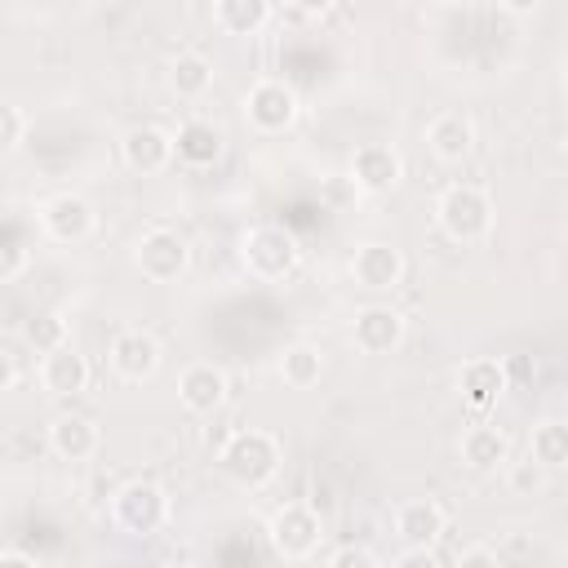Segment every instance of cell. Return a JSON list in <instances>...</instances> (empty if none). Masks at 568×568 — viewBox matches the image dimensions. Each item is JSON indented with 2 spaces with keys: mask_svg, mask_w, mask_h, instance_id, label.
<instances>
[{
  "mask_svg": "<svg viewBox=\"0 0 568 568\" xmlns=\"http://www.w3.org/2000/svg\"><path fill=\"white\" fill-rule=\"evenodd\" d=\"M217 466H222V475H226L231 484H240V488H262V484H271L275 470H280V439H275L271 430H257V426L235 430V435L222 444Z\"/></svg>",
  "mask_w": 568,
  "mask_h": 568,
  "instance_id": "cell-1",
  "label": "cell"
},
{
  "mask_svg": "<svg viewBox=\"0 0 568 568\" xmlns=\"http://www.w3.org/2000/svg\"><path fill=\"white\" fill-rule=\"evenodd\" d=\"M297 253H302V248H297V235H293L288 226H275V222L248 226L244 240H240V262H244V271H248L253 280H266V284L293 275Z\"/></svg>",
  "mask_w": 568,
  "mask_h": 568,
  "instance_id": "cell-2",
  "label": "cell"
},
{
  "mask_svg": "<svg viewBox=\"0 0 568 568\" xmlns=\"http://www.w3.org/2000/svg\"><path fill=\"white\" fill-rule=\"evenodd\" d=\"M435 222H439V231H444L448 240L475 244V240H484L488 226H493V200H488V191H479V186H470V182H453V186L435 200Z\"/></svg>",
  "mask_w": 568,
  "mask_h": 568,
  "instance_id": "cell-3",
  "label": "cell"
},
{
  "mask_svg": "<svg viewBox=\"0 0 568 568\" xmlns=\"http://www.w3.org/2000/svg\"><path fill=\"white\" fill-rule=\"evenodd\" d=\"M111 519L129 537H155L169 519V493L151 479H129L111 497Z\"/></svg>",
  "mask_w": 568,
  "mask_h": 568,
  "instance_id": "cell-4",
  "label": "cell"
},
{
  "mask_svg": "<svg viewBox=\"0 0 568 568\" xmlns=\"http://www.w3.org/2000/svg\"><path fill=\"white\" fill-rule=\"evenodd\" d=\"M324 524L306 501H284L271 519H266V541L280 559H311L320 550Z\"/></svg>",
  "mask_w": 568,
  "mask_h": 568,
  "instance_id": "cell-5",
  "label": "cell"
},
{
  "mask_svg": "<svg viewBox=\"0 0 568 568\" xmlns=\"http://www.w3.org/2000/svg\"><path fill=\"white\" fill-rule=\"evenodd\" d=\"M297 111H302V102H297V89L288 80L266 75V80L248 84V93H244V120L257 133H284V129H293Z\"/></svg>",
  "mask_w": 568,
  "mask_h": 568,
  "instance_id": "cell-6",
  "label": "cell"
},
{
  "mask_svg": "<svg viewBox=\"0 0 568 568\" xmlns=\"http://www.w3.org/2000/svg\"><path fill=\"white\" fill-rule=\"evenodd\" d=\"M186 262H191V244H186L178 231H169V226H151V231H142L138 244H133V266H138L151 284L178 280V275L186 271Z\"/></svg>",
  "mask_w": 568,
  "mask_h": 568,
  "instance_id": "cell-7",
  "label": "cell"
},
{
  "mask_svg": "<svg viewBox=\"0 0 568 568\" xmlns=\"http://www.w3.org/2000/svg\"><path fill=\"white\" fill-rule=\"evenodd\" d=\"M93 204L80 195V191H58L40 204V231L53 240V244H80L93 235Z\"/></svg>",
  "mask_w": 568,
  "mask_h": 568,
  "instance_id": "cell-8",
  "label": "cell"
},
{
  "mask_svg": "<svg viewBox=\"0 0 568 568\" xmlns=\"http://www.w3.org/2000/svg\"><path fill=\"white\" fill-rule=\"evenodd\" d=\"M351 186L355 191H373V195H382V191H395L399 186V178H404V160H399V151L395 146H386V142H364V146H355V155H351Z\"/></svg>",
  "mask_w": 568,
  "mask_h": 568,
  "instance_id": "cell-9",
  "label": "cell"
},
{
  "mask_svg": "<svg viewBox=\"0 0 568 568\" xmlns=\"http://www.w3.org/2000/svg\"><path fill=\"white\" fill-rule=\"evenodd\" d=\"M351 275H355V284L368 288V293H390V288L404 280V257H399V248L386 244V240H364V244H355V253H351Z\"/></svg>",
  "mask_w": 568,
  "mask_h": 568,
  "instance_id": "cell-10",
  "label": "cell"
},
{
  "mask_svg": "<svg viewBox=\"0 0 568 568\" xmlns=\"http://www.w3.org/2000/svg\"><path fill=\"white\" fill-rule=\"evenodd\" d=\"M106 364H111V373L124 377V382H146V377H155V368H160V342H155L146 328H124V333L111 337Z\"/></svg>",
  "mask_w": 568,
  "mask_h": 568,
  "instance_id": "cell-11",
  "label": "cell"
},
{
  "mask_svg": "<svg viewBox=\"0 0 568 568\" xmlns=\"http://www.w3.org/2000/svg\"><path fill=\"white\" fill-rule=\"evenodd\" d=\"M351 342L364 351V355H390L399 342H404V315L395 306H364L355 311V324H351Z\"/></svg>",
  "mask_w": 568,
  "mask_h": 568,
  "instance_id": "cell-12",
  "label": "cell"
},
{
  "mask_svg": "<svg viewBox=\"0 0 568 568\" xmlns=\"http://www.w3.org/2000/svg\"><path fill=\"white\" fill-rule=\"evenodd\" d=\"M178 399H182V408L195 413V417L217 413V408L226 404V373H222L217 364H209V359L186 364L182 377H178Z\"/></svg>",
  "mask_w": 568,
  "mask_h": 568,
  "instance_id": "cell-13",
  "label": "cell"
},
{
  "mask_svg": "<svg viewBox=\"0 0 568 568\" xmlns=\"http://www.w3.org/2000/svg\"><path fill=\"white\" fill-rule=\"evenodd\" d=\"M120 155L133 173H164L173 164V133H164L160 124H133L120 138Z\"/></svg>",
  "mask_w": 568,
  "mask_h": 568,
  "instance_id": "cell-14",
  "label": "cell"
},
{
  "mask_svg": "<svg viewBox=\"0 0 568 568\" xmlns=\"http://www.w3.org/2000/svg\"><path fill=\"white\" fill-rule=\"evenodd\" d=\"M506 364L501 359H493V355H470L462 368H457V390H462V399L475 408V413H484V408H493L501 395H506Z\"/></svg>",
  "mask_w": 568,
  "mask_h": 568,
  "instance_id": "cell-15",
  "label": "cell"
},
{
  "mask_svg": "<svg viewBox=\"0 0 568 568\" xmlns=\"http://www.w3.org/2000/svg\"><path fill=\"white\" fill-rule=\"evenodd\" d=\"M395 532L404 546H426L435 550V541L448 532V515L435 497H413V501H399L395 506Z\"/></svg>",
  "mask_w": 568,
  "mask_h": 568,
  "instance_id": "cell-16",
  "label": "cell"
},
{
  "mask_svg": "<svg viewBox=\"0 0 568 568\" xmlns=\"http://www.w3.org/2000/svg\"><path fill=\"white\" fill-rule=\"evenodd\" d=\"M222 151H226V138H222V129H217L213 120H200V115H195V120H182L178 133H173V160H182V164H191V169L217 164Z\"/></svg>",
  "mask_w": 568,
  "mask_h": 568,
  "instance_id": "cell-17",
  "label": "cell"
},
{
  "mask_svg": "<svg viewBox=\"0 0 568 568\" xmlns=\"http://www.w3.org/2000/svg\"><path fill=\"white\" fill-rule=\"evenodd\" d=\"M89 377H93V368H89V359L71 342L40 359V386L49 395H58V399H71V395L89 390Z\"/></svg>",
  "mask_w": 568,
  "mask_h": 568,
  "instance_id": "cell-18",
  "label": "cell"
},
{
  "mask_svg": "<svg viewBox=\"0 0 568 568\" xmlns=\"http://www.w3.org/2000/svg\"><path fill=\"white\" fill-rule=\"evenodd\" d=\"M457 457L475 475H497V470L510 466V439L497 426H470V430H462Z\"/></svg>",
  "mask_w": 568,
  "mask_h": 568,
  "instance_id": "cell-19",
  "label": "cell"
},
{
  "mask_svg": "<svg viewBox=\"0 0 568 568\" xmlns=\"http://www.w3.org/2000/svg\"><path fill=\"white\" fill-rule=\"evenodd\" d=\"M426 146H430L435 160L462 164V160L475 151V124H470V115H462V111H439V115L426 124Z\"/></svg>",
  "mask_w": 568,
  "mask_h": 568,
  "instance_id": "cell-20",
  "label": "cell"
},
{
  "mask_svg": "<svg viewBox=\"0 0 568 568\" xmlns=\"http://www.w3.org/2000/svg\"><path fill=\"white\" fill-rule=\"evenodd\" d=\"M98 444H102L98 426L89 417H80V413H58L49 422V448L62 462H89L98 453Z\"/></svg>",
  "mask_w": 568,
  "mask_h": 568,
  "instance_id": "cell-21",
  "label": "cell"
},
{
  "mask_svg": "<svg viewBox=\"0 0 568 568\" xmlns=\"http://www.w3.org/2000/svg\"><path fill=\"white\" fill-rule=\"evenodd\" d=\"M271 18H275V4L266 0H217L213 4V22L226 36H257Z\"/></svg>",
  "mask_w": 568,
  "mask_h": 568,
  "instance_id": "cell-22",
  "label": "cell"
},
{
  "mask_svg": "<svg viewBox=\"0 0 568 568\" xmlns=\"http://www.w3.org/2000/svg\"><path fill=\"white\" fill-rule=\"evenodd\" d=\"M209 84H213V62L200 49H178L169 58V89L178 98H200L209 93Z\"/></svg>",
  "mask_w": 568,
  "mask_h": 568,
  "instance_id": "cell-23",
  "label": "cell"
},
{
  "mask_svg": "<svg viewBox=\"0 0 568 568\" xmlns=\"http://www.w3.org/2000/svg\"><path fill=\"white\" fill-rule=\"evenodd\" d=\"M275 368H280L284 386H293V390H311V386L324 377V355H320V346H311V342H288V346L280 351Z\"/></svg>",
  "mask_w": 568,
  "mask_h": 568,
  "instance_id": "cell-24",
  "label": "cell"
},
{
  "mask_svg": "<svg viewBox=\"0 0 568 568\" xmlns=\"http://www.w3.org/2000/svg\"><path fill=\"white\" fill-rule=\"evenodd\" d=\"M528 462H537L541 470H564L568 466V426L559 417H546L532 426L528 435Z\"/></svg>",
  "mask_w": 568,
  "mask_h": 568,
  "instance_id": "cell-25",
  "label": "cell"
},
{
  "mask_svg": "<svg viewBox=\"0 0 568 568\" xmlns=\"http://www.w3.org/2000/svg\"><path fill=\"white\" fill-rule=\"evenodd\" d=\"M22 337H27V346H36V355H53L58 346H67V320L53 311H40L22 324Z\"/></svg>",
  "mask_w": 568,
  "mask_h": 568,
  "instance_id": "cell-26",
  "label": "cell"
},
{
  "mask_svg": "<svg viewBox=\"0 0 568 568\" xmlns=\"http://www.w3.org/2000/svg\"><path fill=\"white\" fill-rule=\"evenodd\" d=\"M27 262H31V248H27L22 231L4 222V226H0V284L18 280V275L27 271Z\"/></svg>",
  "mask_w": 568,
  "mask_h": 568,
  "instance_id": "cell-27",
  "label": "cell"
},
{
  "mask_svg": "<svg viewBox=\"0 0 568 568\" xmlns=\"http://www.w3.org/2000/svg\"><path fill=\"white\" fill-rule=\"evenodd\" d=\"M22 138H27V115L13 102H0V155L18 151Z\"/></svg>",
  "mask_w": 568,
  "mask_h": 568,
  "instance_id": "cell-28",
  "label": "cell"
},
{
  "mask_svg": "<svg viewBox=\"0 0 568 568\" xmlns=\"http://www.w3.org/2000/svg\"><path fill=\"white\" fill-rule=\"evenodd\" d=\"M324 568H377V555H373L368 546L346 541V546H337V550L328 555V564H324Z\"/></svg>",
  "mask_w": 568,
  "mask_h": 568,
  "instance_id": "cell-29",
  "label": "cell"
},
{
  "mask_svg": "<svg viewBox=\"0 0 568 568\" xmlns=\"http://www.w3.org/2000/svg\"><path fill=\"white\" fill-rule=\"evenodd\" d=\"M506 470H510V488H519V493L546 484V470H541L537 462H519V466H506Z\"/></svg>",
  "mask_w": 568,
  "mask_h": 568,
  "instance_id": "cell-30",
  "label": "cell"
},
{
  "mask_svg": "<svg viewBox=\"0 0 568 568\" xmlns=\"http://www.w3.org/2000/svg\"><path fill=\"white\" fill-rule=\"evenodd\" d=\"M453 568H501V555L493 546H466Z\"/></svg>",
  "mask_w": 568,
  "mask_h": 568,
  "instance_id": "cell-31",
  "label": "cell"
},
{
  "mask_svg": "<svg viewBox=\"0 0 568 568\" xmlns=\"http://www.w3.org/2000/svg\"><path fill=\"white\" fill-rule=\"evenodd\" d=\"M390 568H444V564H439V555L426 550V546H404Z\"/></svg>",
  "mask_w": 568,
  "mask_h": 568,
  "instance_id": "cell-32",
  "label": "cell"
},
{
  "mask_svg": "<svg viewBox=\"0 0 568 568\" xmlns=\"http://www.w3.org/2000/svg\"><path fill=\"white\" fill-rule=\"evenodd\" d=\"M320 13H324V4H284V9H275V18H284V22H311Z\"/></svg>",
  "mask_w": 568,
  "mask_h": 568,
  "instance_id": "cell-33",
  "label": "cell"
},
{
  "mask_svg": "<svg viewBox=\"0 0 568 568\" xmlns=\"http://www.w3.org/2000/svg\"><path fill=\"white\" fill-rule=\"evenodd\" d=\"M13 382H18V359H13V355L0 346V390H9Z\"/></svg>",
  "mask_w": 568,
  "mask_h": 568,
  "instance_id": "cell-34",
  "label": "cell"
},
{
  "mask_svg": "<svg viewBox=\"0 0 568 568\" xmlns=\"http://www.w3.org/2000/svg\"><path fill=\"white\" fill-rule=\"evenodd\" d=\"M0 568H40V564L22 550H0Z\"/></svg>",
  "mask_w": 568,
  "mask_h": 568,
  "instance_id": "cell-35",
  "label": "cell"
}]
</instances>
